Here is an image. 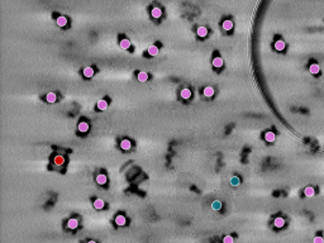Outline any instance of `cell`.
<instances>
[{"label": "cell", "mask_w": 324, "mask_h": 243, "mask_svg": "<svg viewBox=\"0 0 324 243\" xmlns=\"http://www.w3.org/2000/svg\"><path fill=\"white\" fill-rule=\"evenodd\" d=\"M151 15H152V18H155V19H160L162 17V9H161V8H158V7L152 8V9H151Z\"/></svg>", "instance_id": "obj_1"}, {"label": "cell", "mask_w": 324, "mask_h": 243, "mask_svg": "<svg viewBox=\"0 0 324 243\" xmlns=\"http://www.w3.org/2000/svg\"><path fill=\"white\" fill-rule=\"evenodd\" d=\"M56 23H57L58 27L63 28V27H66V25H67L69 19H67L66 17H63V15H60V17H57V19H56Z\"/></svg>", "instance_id": "obj_2"}, {"label": "cell", "mask_w": 324, "mask_h": 243, "mask_svg": "<svg viewBox=\"0 0 324 243\" xmlns=\"http://www.w3.org/2000/svg\"><path fill=\"white\" fill-rule=\"evenodd\" d=\"M79 227V220L76 218H71V219H69L67 220V228L69 229H76V228Z\"/></svg>", "instance_id": "obj_3"}, {"label": "cell", "mask_w": 324, "mask_h": 243, "mask_svg": "<svg viewBox=\"0 0 324 243\" xmlns=\"http://www.w3.org/2000/svg\"><path fill=\"white\" fill-rule=\"evenodd\" d=\"M56 100H57V95H56L53 91H49L46 95V101H47V103L52 104V103H56Z\"/></svg>", "instance_id": "obj_4"}, {"label": "cell", "mask_w": 324, "mask_h": 243, "mask_svg": "<svg viewBox=\"0 0 324 243\" xmlns=\"http://www.w3.org/2000/svg\"><path fill=\"white\" fill-rule=\"evenodd\" d=\"M125 223H127V218H125L124 215L119 214V215L115 216V224H117V225L122 227V225H125Z\"/></svg>", "instance_id": "obj_5"}, {"label": "cell", "mask_w": 324, "mask_h": 243, "mask_svg": "<svg viewBox=\"0 0 324 243\" xmlns=\"http://www.w3.org/2000/svg\"><path fill=\"white\" fill-rule=\"evenodd\" d=\"M108 181V177L105 174H99L98 176H96V182L99 184V185H105Z\"/></svg>", "instance_id": "obj_6"}, {"label": "cell", "mask_w": 324, "mask_h": 243, "mask_svg": "<svg viewBox=\"0 0 324 243\" xmlns=\"http://www.w3.org/2000/svg\"><path fill=\"white\" fill-rule=\"evenodd\" d=\"M131 147H132V142L129 139H123L122 142H120V148H122V150L128 151V150H131Z\"/></svg>", "instance_id": "obj_7"}, {"label": "cell", "mask_w": 324, "mask_h": 243, "mask_svg": "<svg viewBox=\"0 0 324 243\" xmlns=\"http://www.w3.org/2000/svg\"><path fill=\"white\" fill-rule=\"evenodd\" d=\"M196 34L200 37V38H204L208 36V28L207 27H199L196 29Z\"/></svg>", "instance_id": "obj_8"}, {"label": "cell", "mask_w": 324, "mask_h": 243, "mask_svg": "<svg viewBox=\"0 0 324 243\" xmlns=\"http://www.w3.org/2000/svg\"><path fill=\"white\" fill-rule=\"evenodd\" d=\"M77 129H79V132H81V133H86V132L89 130V124H87L86 122H80L77 125Z\"/></svg>", "instance_id": "obj_9"}, {"label": "cell", "mask_w": 324, "mask_h": 243, "mask_svg": "<svg viewBox=\"0 0 324 243\" xmlns=\"http://www.w3.org/2000/svg\"><path fill=\"white\" fill-rule=\"evenodd\" d=\"M137 79H138V81H141V83H146V81L148 80V74H147L146 71H139L137 75Z\"/></svg>", "instance_id": "obj_10"}, {"label": "cell", "mask_w": 324, "mask_h": 243, "mask_svg": "<svg viewBox=\"0 0 324 243\" xmlns=\"http://www.w3.org/2000/svg\"><path fill=\"white\" fill-rule=\"evenodd\" d=\"M214 93H215V90H214L211 86H207V87H204V90H203V94H204L207 98H211V96L214 95Z\"/></svg>", "instance_id": "obj_11"}, {"label": "cell", "mask_w": 324, "mask_h": 243, "mask_svg": "<svg viewBox=\"0 0 324 243\" xmlns=\"http://www.w3.org/2000/svg\"><path fill=\"white\" fill-rule=\"evenodd\" d=\"M82 74H84L85 77L90 79V77H93V76H94L95 71H94L93 67H85V69H84V72H82Z\"/></svg>", "instance_id": "obj_12"}, {"label": "cell", "mask_w": 324, "mask_h": 243, "mask_svg": "<svg viewBox=\"0 0 324 243\" xmlns=\"http://www.w3.org/2000/svg\"><path fill=\"white\" fill-rule=\"evenodd\" d=\"M105 206V203L103 199H95V201H94V208L98 210H101Z\"/></svg>", "instance_id": "obj_13"}, {"label": "cell", "mask_w": 324, "mask_h": 243, "mask_svg": "<svg viewBox=\"0 0 324 243\" xmlns=\"http://www.w3.org/2000/svg\"><path fill=\"white\" fill-rule=\"evenodd\" d=\"M96 108H98L99 110H101V112H104V110L108 108V101L104 100V99H101V100L98 101V104H96Z\"/></svg>", "instance_id": "obj_14"}, {"label": "cell", "mask_w": 324, "mask_h": 243, "mask_svg": "<svg viewBox=\"0 0 324 243\" xmlns=\"http://www.w3.org/2000/svg\"><path fill=\"white\" fill-rule=\"evenodd\" d=\"M273 225H275L276 228H284V225H285V219L281 218V216H279V218H276L275 220H273Z\"/></svg>", "instance_id": "obj_15"}, {"label": "cell", "mask_w": 324, "mask_h": 243, "mask_svg": "<svg viewBox=\"0 0 324 243\" xmlns=\"http://www.w3.org/2000/svg\"><path fill=\"white\" fill-rule=\"evenodd\" d=\"M309 71H310V74H313V75L319 74V71H320V66L318 65V63H311L310 67H309Z\"/></svg>", "instance_id": "obj_16"}, {"label": "cell", "mask_w": 324, "mask_h": 243, "mask_svg": "<svg viewBox=\"0 0 324 243\" xmlns=\"http://www.w3.org/2000/svg\"><path fill=\"white\" fill-rule=\"evenodd\" d=\"M147 51H148V55H149V56H157V55H158V51H160V49H158L157 46L153 45V46H149Z\"/></svg>", "instance_id": "obj_17"}, {"label": "cell", "mask_w": 324, "mask_h": 243, "mask_svg": "<svg viewBox=\"0 0 324 243\" xmlns=\"http://www.w3.org/2000/svg\"><path fill=\"white\" fill-rule=\"evenodd\" d=\"M119 46H120V48H123V49H129L131 42H129V39H127V38H123V39H120Z\"/></svg>", "instance_id": "obj_18"}, {"label": "cell", "mask_w": 324, "mask_h": 243, "mask_svg": "<svg viewBox=\"0 0 324 243\" xmlns=\"http://www.w3.org/2000/svg\"><path fill=\"white\" fill-rule=\"evenodd\" d=\"M222 27H223V29H224V31H232V29H233V22H232V20H229V19H228V20H224V22H223V24H222Z\"/></svg>", "instance_id": "obj_19"}, {"label": "cell", "mask_w": 324, "mask_h": 243, "mask_svg": "<svg viewBox=\"0 0 324 243\" xmlns=\"http://www.w3.org/2000/svg\"><path fill=\"white\" fill-rule=\"evenodd\" d=\"M285 47H286V45H285V42L284 41H276V43H275V48L277 49V51H284L285 49Z\"/></svg>", "instance_id": "obj_20"}, {"label": "cell", "mask_w": 324, "mask_h": 243, "mask_svg": "<svg viewBox=\"0 0 324 243\" xmlns=\"http://www.w3.org/2000/svg\"><path fill=\"white\" fill-rule=\"evenodd\" d=\"M304 194L306 195V196H314V194H315V190H314V187H311V186H308V187H305L304 189Z\"/></svg>", "instance_id": "obj_21"}, {"label": "cell", "mask_w": 324, "mask_h": 243, "mask_svg": "<svg viewBox=\"0 0 324 243\" xmlns=\"http://www.w3.org/2000/svg\"><path fill=\"white\" fill-rule=\"evenodd\" d=\"M265 139L267 140V142H273V140L276 139V136L273 132H267L266 134H265Z\"/></svg>", "instance_id": "obj_22"}, {"label": "cell", "mask_w": 324, "mask_h": 243, "mask_svg": "<svg viewBox=\"0 0 324 243\" xmlns=\"http://www.w3.org/2000/svg\"><path fill=\"white\" fill-rule=\"evenodd\" d=\"M180 95H181L182 99H190L191 98V91L189 89H182L181 93H180Z\"/></svg>", "instance_id": "obj_23"}, {"label": "cell", "mask_w": 324, "mask_h": 243, "mask_svg": "<svg viewBox=\"0 0 324 243\" xmlns=\"http://www.w3.org/2000/svg\"><path fill=\"white\" fill-rule=\"evenodd\" d=\"M213 66H214V67H217V69L222 67V66H223V58H220V57H215V58L213 60Z\"/></svg>", "instance_id": "obj_24"}, {"label": "cell", "mask_w": 324, "mask_h": 243, "mask_svg": "<svg viewBox=\"0 0 324 243\" xmlns=\"http://www.w3.org/2000/svg\"><path fill=\"white\" fill-rule=\"evenodd\" d=\"M53 162H55V165H57V166H62L63 163H65V158H63L62 156H60V154H58V156L55 157Z\"/></svg>", "instance_id": "obj_25"}, {"label": "cell", "mask_w": 324, "mask_h": 243, "mask_svg": "<svg viewBox=\"0 0 324 243\" xmlns=\"http://www.w3.org/2000/svg\"><path fill=\"white\" fill-rule=\"evenodd\" d=\"M231 184H232V185H233V186H237L238 184H239V178H238L237 176L232 177V178H231Z\"/></svg>", "instance_id": "obj_26"}, {"label": "cell", "mask_w": 324, "mask_h": 243, "mask_svg": "<svg viewBox=\"0 0 324 243\" xmlns=\"http://www.w3.org/2000/svg\"><path fill=\"white\" fill-rule=\"evenodd\" d=\"M223 242H224V243H232V242H233V237L225 236L224 238H223Z\"/></svg>", "instance_id": "obj_27"}, {"label": "cell", "mask_w": 324, "mask_h": 243, "mask_svg": "<svg viewBox=\"0 0 324 243\" xmlns=\"http://www.w3.org/2000/svg\"><path fill=\"white\" fill-rule=\"evenodd\" d=\"M211 206H213L214 209H219V208H220V203H219V201H214V204H213Z\"/></svg>", "instance_id": "obj_28"}, {"label": "cell", "mask_w": 324, "mask_h": 243, "mask_svg": "<svg viewBox=\"0 0 324 243\" xmlns=\"http://www.w3.org/2000/svg\"><path fill=\"white\" fill-rule=\"evenodd\" d=\"M314 242H318V243H319V242H323V238H322V237H315V238H314Z\"/></svg>", "instance_id": "obj_29"}]
</instances>
